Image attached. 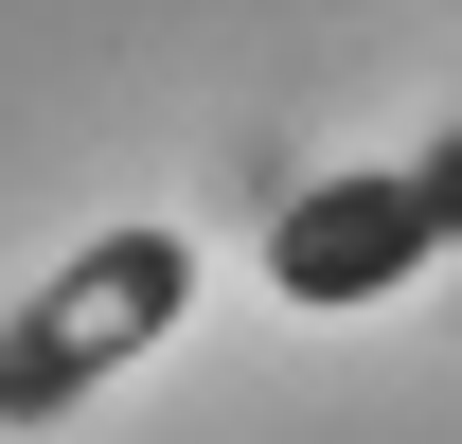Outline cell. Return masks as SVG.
Here are the masks:
<instances>
[{"mask_svg": "<svg viewBox=\"0 0 462 444\" xmlns=\"http://www.w3.org/2000/svg\"><path fill=\"white\" fill-rule=\"evenodd\" d=\"M427 249H445V214H427V178H409V161L302 178L285 214H267V284H285L302 320H356V302H392Z\"/></svg>", "mask_w": 462, "mask_h": 444, "instance_id": "2", "label": "cell"}, {"mask_svg": "<svg viewBox=\"0 0 462 444\" xmlns=\"http://www.w3.org/2000/svg\"><path fill=\"white\" fill-rule=\"evenodd\" d=\"M427 214H445V231H462V161H427Z\"/></svg>", "mask_w": 462, "mask_h": 444, "instance_id": "3", "label": "cell"}, {"mask_svg": "<svg viewBox=\"0 0 462 444\" xmlns=\"http://www.w3.org/2000/svg\"><path fill=\"white\" fill-rule=\"evenodd\" d=\"M178 302H196V231L107 214L36 302H18V320H0V427H71L125 356H161V338H178Z\"/></svg>", "mask_w": 462, "mask_h": 444, "instance_id": "1", "label": "cell"}]
</instances>
